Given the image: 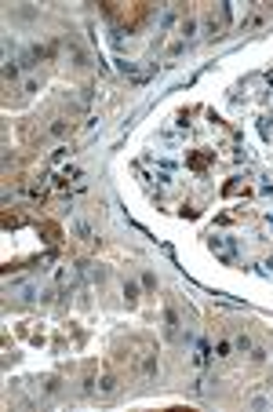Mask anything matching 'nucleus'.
Returning <instances> with one entry per match:
<instances>
[{"label": "nucleus", "mask_w": 273, "mask_h": 412, "mask_svg": "<svg viewBox=\"0 0 273 412\" xmlns=\"http://www.w3.org/2000/svg\"><path fill=\"white\" fill-rule=\"evenodd\" d=\"M211 252L222 259V263H233V259H237V237H230V233H211Z\"/></svg>", "instance_id": "obj_1"}, {"label": "nucleus", "mask_w": 273, "mask_h": 412, "mask_svg": "<svg viewBox=\"0 0 273 412\" xmlns=\"http://www.w3.org/2000/svg\"><path fill=\"white\" fill-rule=\"evenodd\" d=\"M95 394H99V398H117V394H120V379H117V376H102V379L95 383Z\"/></svg>", "instance_id": "obj_2"}, {"label": "nucleus", "mask_w": 273, "mask_h": 412, "mask_svg": "<svg viewBox=\"0 0 273 412\" xmlns=\"http://www.w3.org/2000/svg\"><path fill=\"white\" fill-rule=\"evenodd\" d=\"M164 336L168 339H178V314H175V306H164Z\"/></svg>", "instance_id": "obj_3"}, {"label": "nucleus", "mask_w": 273, "mask_h": 412, "mask_svg": "<svg viewBox=\"0 0 273 412\" xmlns=\"http://www.w3.org/2000/svg\"><path fill=\"white\" fill-rule=\"evenodd\" d=\"M142 376H146V379L157 376V358H153V354H146V358H142Z\"/></svg>", "instance_id": "obj_4"}, {"label": "nucleus", "mask_w": 273, "mask_h": 412, "mask_svg": "<svg viewBox=\"0 0 273 412\" xmlns=\"http://www.w3.org/2000/svg\"><path fill=\"white\" fill-rule=\"evenodd\" d=\"M40 390H44V394H59V390H62V383L55 379V376H48V379H40Z\"/></svg>", "instance_id": "obj_5"}, {"label": "nucleus", "mask_w": 273, "mask_h": 412, "mask_svg": "<svg viewBox=\"0 0 273 412\" xmlns=\"http://www.w3.org/2000/svg\"><path fill=\"white\" fill-rule=\"evenodd\" d=\"M211 354H208V343H197V365H208Z\"/></svg>", "instance_id": "obj_6"}, {"label": "nucleus", "mask_w": 273, "mask_h": 412, "mask_svg": "<svg viewBox=\"0 0 273 412\" xmlns=\"http://www.w3.org/2000/svg\"><path fill=\"white\" fill-rule=\"evenodd\" d=\"M233 346H237V350H240V354H244V350H248V354H251V346H255V343H251V339H248V336H237V339H233Z\"/></svg>", "instance_id": "obj_7"}, {"label": "nucleus", "mask_w": 273, "mask_h": 412, "mask_svg": "<svg viewBox=\"0 0 273 412\" xmlns=\"http://www.w3.org/2000/svg\"><path fill=\"white\" fill-rule=\"evenodd\" d=\"M124 299H128V306H135V299H138V288L131 285V281H128V285H124Z\"/></svg>", "instance_id": "obj_8"}, {"label": "nucleus", "mask_w": 273, "mask_h": 412, "mask_svg": "<svg viewBox=\"0 0 273 412\" xmlns=\"http://www.w3.org/2000/svg\"><path fill=\"white\" fill-rule=\"evenodd\" d=\"M193 33H197V22H193V18H186V22H182V40H190Z\"/></svg>", "instance_id": "obj_9"}, {"label": "nucleus", "mask_w": 273, "mask_h": 412, "mask_svg": "<svg viewBox=\"0 0 273 412\" xmlns=\"http://www.w3.org/2000/svg\"><path fill=\"white\" fill-rule=\"evenodd\" d=\"M73 233H80V237H88V233H91V226H88V223H84V219H77V223H73Z\"/></svg>", "instance_id": "obj_10"}, {"label": "nucleus", "mask_w": 273, "mask_h": 412, "mask_svg": "<svg viewBox=\"0 0 273 412\" xmlns=\"http://www.w3.org/2000/svg\"><path fill=\"white\" fill-rule=\"evenodd\" d=\"M4 77H7V80L18 77V66H15V62H7V66H4Z\"/></svg>", "instance_id": "obj_11"}, {"label": "nucleus", "mask_w": 273, "mask_h": 412, "mask_svg": "<svg viewBox=\"0 0 273 412\" xmlns=\"http://www.w3.org/2000/svg\"><path fill=\"white\" fill-rule=\"evenodd\" d=\"M266 77H270V84H273V70H270V73H266Z\"/></svg>", "instance_id": "obj_12"}]
</instances>
